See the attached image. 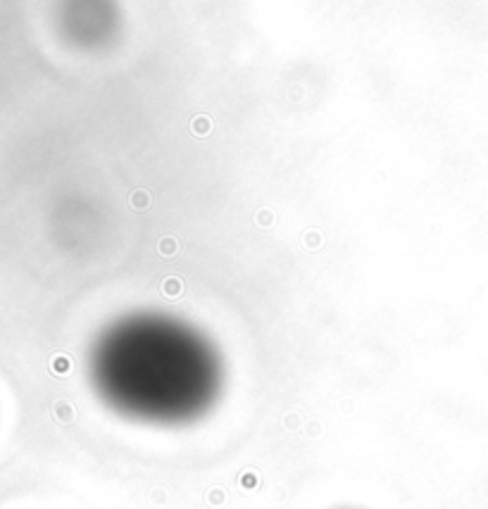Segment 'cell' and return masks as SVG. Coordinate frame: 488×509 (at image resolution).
Wrapping results in <instances>:
<instances>
[{
  "label": "cell",
  "mask_w": 488,
  "mask_h": 509,
  "mask_svg": "<svg viewBox=\"0 0 488 509\" xmlns=\"http://www.w3.org/2000/svg\"><path fill=\"white\" fill-rule=\"evenodd\" d=\"M129 383L110 390V402L145 421H184L203 409L212 390V362L203 343L150 324V336L131 338ZM119 357V355H117Z\"/></svg>",
  "instance_id": "6da1fadb"
},
{
  "label": "cell",
  "mask_w": 488,
  "mask_h": 509,
  "mask_svg": "<svg viewBox=\"0 0 488 509\" xmlns=\"http://www.w3.org/2000/svg\"><path fill=\"white\" fill-rule=\"evenodd\" d=\"M336 509H360V507H336Z\"/></svg>",
  "instance_id": "7a4b0ae2"
}]
</instances>
